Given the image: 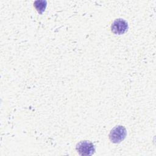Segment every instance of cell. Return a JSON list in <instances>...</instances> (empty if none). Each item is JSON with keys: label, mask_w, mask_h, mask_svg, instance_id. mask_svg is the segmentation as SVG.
I'll use <instances>...</instances> for the list:
<instances>
[{"label": "cell", "mask_w": 156, "mask_h": 156, "mask_svg": "<svg viewBox=\"0 0 156 156\" xmlns=\"http://www.w3.org/2000/svg\"><path fill=\"white\" fill-rule=\"evenodd\" d=\"M76 149L80 155H91L95 151L94 144L89 141H80L77 144Z\"/></svg>", "instance_id": "obj_2"}, {"label": "cell", "mask_w": 156, "mask_h": 156, "mask_svg": "<svg viewBox=\"0 0 156 156\" xmlns=\"http://www.w3.org/2000/svg\"><path fill=\"white\" fill-rule=\"evenodd\" d=\"M34 7L37 12L41 14L46 7L47 2L46 1H36L34 2Z\"/></svg>", "instance_id": "obj_4"}, {"label": "cell", "mask_w": 156, "mask_h": 156, "mask_svg": "<svg viewBox=\"0 0 156 156\" xmlns=\"http://www.w3.org/2000/svg\"><path fill=\"white\" fill-rule=\"evenodd\" d=\"M127 29L128 24L127 21L121 18L115 20L111 26L112 32L115 34L118 35L123 34Z\"/></svg>", "instance_id": "obj_3"}, {"label": "cell", "mask_w": 156, "mask_h": 156, "mask_svg": "<svg viewBox=\"0 0 156 156\" xmlns=\"http://www.w3.org/2000/svg\"><path fill=\"white\" fill-rule=\"evenodd\" d=\"M127 135L126 128L122 126H117L113 128L109 134V138L113 143H119Z\"/></svg>", "instance_id": "obj_1"}]
</instances>
